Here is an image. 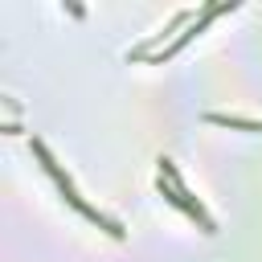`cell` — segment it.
<instances>
[{
	"label": "cell",
	"mask_w": 262,
	"mask_h": 262,
	"mask_svg": "<svg viewBox=\"0 0 262 262\" xmlns=\"http://www.w3.org/2000/svg\"><path fill=\"white\" fill-rule=\"evenodd\" d=\"M233 8H237V0H217V4H205V8H201V16H196V20H192L184 33H176V37H172V41H168V45H164L156 57H147V61L164 66V61H168V57H176V53H180V49H184V45H188L196 33H205V25H209L213 16H221V12H233Z\"/></svg>",
	"instance_id": "cell-2"
},
{
	"label": "cell",
	"mask_w": 262,
	"mask_h": 262,
	"mask_svg": "<svg viewBox=\"0 0 262 262\" xmlns=\"http://www.w3.org/2000/svg\"><path fill=\"white\" fill-rule=\"evenodd\" d=\"M156 168H160V180H156L160 196H164L168 205H176L184 217H192V221H196L205 233H217V221H213V217H209V209H205V205H201V201H196V196L184 188V180L176 176V164H172L168 156H160V160H156Z\"/></svg>",
	"instance_id": "cell-1"
},
{
	"label": "cell",
	"mask_w": 262,
	"mask_h": 262,
	"mask_svg": "<svg viewBox=\"0 0 262 262\" xmlns=\"http://www.w3.org/2000/svg\"><path fill=\"white\" fill-rule=\"evenodd\" d=\"M205 123H213V127H237V131H262V119H246V115H221V111H205Z\"/></svg>",
	"instance_id": "cell-5"
},
{
	"label": "cell",
	"mask_w": 262,
	"mask_h": 262,
	"mask_svg": "<svg viewBox=\"0 0 262 262\" xmlns=\"http://www.w3.org/2000/svg\"><path fill=\"white\" fill-rule=\"evenodd\" d=\"M29 143H33V156H37V160H41V168H45V172H49V176H53V184H66V180H70V176H66V172H61V164H57V160H53V151H49V147H45V139H37V135H33V139H29Z\"/></svg>",
	"instance_id": "cell-6"
},
{
	"label": "cell",
	"mask_w": 262,
	"mask_h": 262,
	"mask_svg": "<svg viewBox=\"0 0 262 262\" xmlns=\"http://www.w3.org/2000/svg\"><path fill=\"white\" fill-rule=\"evenodd\" d=\"M192 20H196V8H180V12H176V16H172V20L160 29V33H151V37H147V41H139V45H131V49H127V61H139V57H156V45H160L168 33H176V29H188Z\"/></svg>",
	"instance_id": "cell-3"
},
{
	"label": "cell",
	"mask_w": 262,
	"mask_h": 262,
	"mask_svg": "<svg viewBox=\"0 0 262 262\" xmlns=\"http://www.w3.org/2000/svg\"><path fill=\"white\" fill-rule=\"evenodd\" d=\"M57 188H61V196H66V201H70V205H74V209H78V213H82V217H86L90 225H98V229H106L111 237H123V233H127V229H123V225H119L115 217H106V213H98L94 205H86V201L78 196V188H74V180H66V184H57Z\"/></svg>",
	"instance_id": "cell-4"
}]
</instances>
